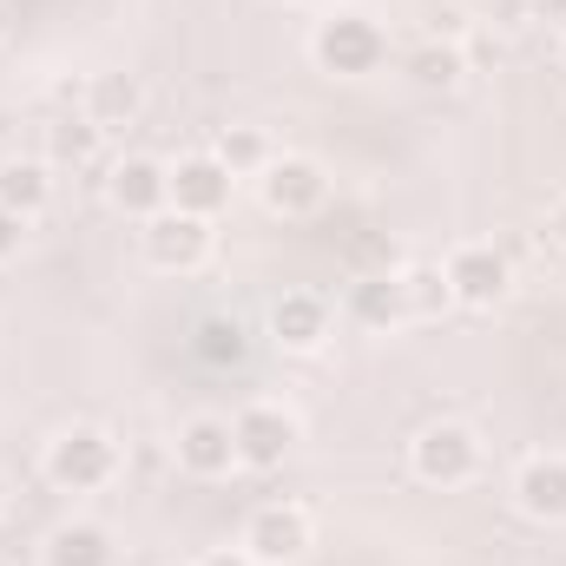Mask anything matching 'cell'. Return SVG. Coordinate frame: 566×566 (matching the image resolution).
Here are the masks:
<instances>
[{"mask_svg": "<svg viewBox=\"0 0 566 566\" xmlns=\"http://www.w3.org/2000/svg\"><path fill=\"white\" fill-rule=\"evenodd\" d=\"M310 53H316L323 73H336V80H363V73H376V66L389 60V33H382L369 13H329V20L316 27Z\"/></svg>", "mask_w": 566, "mask_h": 566, "instance_id": "1", "label": "cell"}, {"mask_svg": "<svg viewBox=\"0 0 566 566\" xmlns=\"http://www.w3.org/2000/svg\"><path fill=\"white\" fill-rule=\"evenodd\" d=\"M119 474V448L106 428H66L60 441H46V481L66 494H93Z\"/></svg>", "mask_w": 566, "mask_h": 566, "instance_id": "2", "label": "cell"}, {"mask_svg": "<svg viewBox=\"0 0 566 566\" xmlns=\"http://www.w3.org/2000/svg\"><path fill=\"white\" fill-rule=\"evenodd\" d=\"M409 468L428 488H468L474 468H481V441H474V428H461V422H428L409 441Z\"/></svg>", "mask_w": 566, "mask_h": 566, "instance_id": "3", "label": "cell"}, {"mask_svg": "<svg viewBox=\"0 0 566 566\" xmlns=\"http://www.w3.org/2000/svg\"><path fill=\"white\" fill-rule=\"evenodd\" d=\"M231 441H238V468L271 474V468L290 461V448H296V416L277 409V402H251V409L231 422Z\"/></svg>", "mask_w": 566, "mask_h": 566, "instance_id": "4", "label": "cell"}, {"mask_svg": "<svg viewBox=\"0 0 566 566\" xmlns=\"http://www.w3.org/2000/svg\"><path fill=\"white\" fill-rule=\"evenodd\" d=\"M145 258L158 271H198L211 258V218H191V211H158L145 218Z\"/></svg>", "mask_w": 566, "mask_h": 566, "instance_id": "5", "label": "cell"}, {"mask_svg": "<svg viewBox=\"0 0 566 566\" xmlns=\"http://www.w3.org/2000/svg\"><path fill=\"white\" fill-rule=\"evenodd\" d=\"M244 554H251L258 566H296L303 554H310V514L290 507V501L258 507L251 527H244Z\"/></svg>", "mask_w": 566, "mask_h": 566, "instance_id": "6", "label": "cell"}, {"mask_svg": "<svg viewBox=\"0 0 566 566\" xmlns=\"http://www.w3.org/2000/svg\"><path fill=\"white\" fill-rule=\"evenodd\" d=\"M448 290H454V303H468V310H494L501 296H507V258L494 251V244H461L448 264Z\"/></svg>", "mask_w": 566, "mask_h": 566, "instance_id": "7", "label": "cell"}, {"mask_svg": "<svg viewBox=\"0 0 566 566\" xmlns=\"http://www.w3.org/2000/svg\"><path fill=\"white\" fill-rule=\"evenodd\" d=\"M231 171L211 158V151H191L171 165V211H191V218H218L231 205Z\"/></svg>", "mask_w": 566, "mask_h": 566, "instance_id": "8", "label": "cell"}, {"mask_svg": "<svg viewBox=\"0 0 566 566\" xmlns=\"http://www.w3.org/2000/svg\"><path fill=\"white\" fill-rule=\"evenodd\" d=\"M323 198H329V178L316 158H271L264 165V205L277 218H310Z\"/></svg>", "mask_w": 566, "mask_h": 566, "instance_id": "9", "label": "cell"}, {"mask_svg": "<svg viewBox=\"0 0 566 566\" xmlns=\"http://www.w3.org/2000/svg\"><path fill=\"white\" fill-rule=\"evenodd\" d=\"M106 198L126 211V218H158L165 205H171V165H158V158H119L113 165V178H106Z\"/></svg>", "mask_w": 566, "mask_h": 566, "instance_id": "10", "label": "cell"}, {"mask_svg": "<svg viewBox=\"0 0 566 566\" xmlns=\"http://www.w3.org/2000/svg\"><path fill=\"white\" fill-rule=\"evenodd\" d=\"M178 468H185V474H198V481L231 474V468H238L231 422H218V416H191V422L178 428Z\"/></svg>", "mask_w": 566, "mask_h": 566, "instance_id": "11", "label": "cell"}, {"mask_svg": "<svg viewBox=\"0 0 566 566\" xmlns=\"http://www.w3.org/2000/svg\"><path fill=\"white\" fill-rule=\"evenodd\" d=\"M514 501L527 521H566V461L560 454H534L521 474H514Z\"/></svg>", "mask_w": 566, "mask_h": 566, "instance_id": "12", "label": "cell"}, {"mask_svg": "<svg viewBox=\"0 0 566 566\" xmlns=\"http://www.w3.org/2000/svg\"><path fill=\"white\" fill-rule=\"evenodd\" d=\"M271 336H277L283 349H323V336H329V303L310 296V290H283L277 303H271Z\"/></svg>", "mask_w": 566, "mask_h": 566, "instance_id": "13", "label": "cell"}, {"mask_svg": "<svg viewBox=\"0 0 566 566\" xmlns=\"http://www.w3.org/2000/svg\"><path fill=\"white\" fill-rule=\"evenodd\" d=\"M40 554H46V566H113V560H119L113 534H106V527H93V521H66V527H53Z\"/></svg>", "mask_w": 566, "mask_h": 566, "instance_id": "14", "label": "cell"}, {"mask_svg": "<svg viewBox=\"0 0 566 566\" xmlns=\"http://www.w3.org/2000/svg\"><path fill=\"white\" fill-rule=\"evenodd\" d=\"M349 316H356L363 329H396V323L409 316L402 277H389V271H376V277H356V283H349Z\"/></svg>", "mask_w": 566, "mask_h": 566, "instance_id": "15", "label": "cell"}, {"mask_svg": "<svg viewBox=\"0 0 566 566\" xmlns=\"http://www.w3.org/2000/svg\"><path fill=\"white\" fill-rule=\"evenodd\" d=\"M145 106L139 80L133 73H93V86H86V119L99 126V133H113V126H133Z\"/></svg>", "mask_w": 566, "mask_h": 566, "instance_id": "16", "label": "cell"}, {"mask_svg": "<svg viewBox=\"0 0 566 566\" xmlns=\"http://www.w3.org/2000/svg\"><path fill=\"white\" fill-rule=\"evenodd\" d=\"M46 198H53V165L46 158H0V205L7 211L33 218V211H46Z\"/></svg>", "mask_w": 566, "mask_h": 566, "instance_id": "17", "label": "cell"}, {"mask_svg": "<svg viewBox=\"0 0 566 566\" xmlns=\"http://www.w3.org/2000/svg\"><path fill=\"white\" fill-rule=\"evenodd\" d=\"M191 349H198V363L231 369V363H244V356H251V329H244L238 316H205V323L191 329Z\"/></svg>", "mask_w": 566, "mask_h": 566, "instance_id": "18", "label": "cell"}, {"mask_svg": "<svg viewBox=\"0 0 566 566\" xmlns=\"http://www.w3.org/2000/svg\"><path fill=\"white\" fill-rule=\"evenodd\" d=\"M409 80H416L422 93H454V86L468 80V53L448 46V40H428V46L409 53Z\"/></svg>", "mask_w": 566, "mask_h": 566, "instance_id": "19", "label": "cell"}, {"mask_svg": "<svg viewBox=\"0 0 566 566\" xmlns=\"http://www.w3.org/2000/svg\"><path fill=\"white\" fill-rule=\"evenodd\" d=\"M99 139H106V133H99L86 113H80V119L66 113V119H53V126H46V165H73V171H80V165H93V158H99Z\"/></svg>", "mask_w": 566, "mask_h": 566, "instance_id": "20", "label": "cell"}, {"mask_svg": "<svg viewBox=\"0 0 566 566\" xmlns=\"http://www.w3.org/2000/svg\"><path fill=\"white\" fill-rule=\"evenodd\" d=\"M211 158H218L231 178H251V171H264V165H271V145H264V133H258V126H224Z\"/></svg>", "mask_w": 566, "mask_h": 566, "instance_id": "21", "label": "cell"}, {"mask_svg": "<svg viewBox=\"0 0 566 566\" xmlns=\"http://www.w3.org/2000/svg\"><path fill=\"white\" fill-rule=\"evenodd\" d=\"M402 296H409V316H441V310L454 303L441 264H409V271H402Z\"/></svg>", "mask_w": 566, "mask_h": 566, "instance_id": "22", "label": "cell"}, {"mask_svg": "<svg viewBox=\"0 0 566 566\" xmlns=\"http://www.w3.org/2000/svg\"><path fill=\"white\" fill-rule=\"evenodd\" d=\"M20 244H27V218L0 205V264H7V258H20Z\"/></svg>", "mask_w": 566, "mask_h": 566, "instance_id": "23", "label": "cell"}, {"mask_svg": "<svg viewBox=\"0 0 566 566\" xmlns=\"http://www.w3.org/2000/svg\"><path fill=\"white\" fill-rule=\"evenodd\" d=\"M488 20L501 33H514V27H527V0H488Z\"/></svg>", "mask_w": 566, "mask_h": 566, "instance_id": "24", "label": "cell"}, {"mask_svg": "<svg viewBox=\"0 0 566 566\" xmlns=\"http://www.w3.org/2000/svg\"><path fill=\"white\" fill-rule=\"evenodd\" d=\"M198 566H258V560H251L244 547H211V554H205Z\"/></svg>", "mask_w": 566, "mask_h": 566, "instance_id": "25", "label": "cell"}, {"mask_svg": "<svg viewBox=\"0 0 566 566\" xmlns=\"http://www.w3.org/2000/svg\"><path fill=\"white\" fill-rule=\"evenodd\" d=\"M527 20H566V0H527Z\"/></svg>", "mask_w": 566, "mask_h": 566, "instance_id": "26", "label": "cell"}, {"mask_svg": "<svg viewBox=\"0 0 566 566\" xmlns=\"http://www.w3.org/2000/svg\"><path fill=\"white\" fill-rule=\"evenodd\" d=\"M547 238H554V244H560V251H566V198H560V205H554V218H547Z\"/></svg>", "mask_w": 566, "mask_h": 566, "instance_id": "27", "label": "cell"}, {"mask_svg": "<svg viewBox=\"0 0 566 566\" xmlns=\"http://www.w3.org/2000/svg\"><path fill=\"white\" fill-rule=\"evenodd\" d=\"M0 33H7V7H0Z\"/></svg>", "mask_w": 566, "mask_h": 566, "instance_id": "28", "label": "cell"}, {"mask_svg": "<svg viewBox=\"0 0 566 566\" xmlns=\"http://www.w3.org/2000/svg\"><path fill=\"white\" fill-rule=\"evenodd\" d=\"M0 507H7V481H0Z\"/></svg>", "mask_w": 566, "mask_h": 566, "instance_id": "29", "label": "cell"}, {"mask_svg": "<svg viewBox=\"0 0 566 566\" xmlns=\"http://www.w3.org/2000/svg\"><path fill=\"white\" fill-rule=\"evenodd\" d=\"M296 7H303V0H296Z\"/></svg>", "mask_w": 566, "mask_h": 566, "instance_id": "30", "label": "cell"}, {"mask_svg": "<svg viewBox=\"0 0 566 566\" xmlns=\"http://www.w3.org/2000/svg\"><path fill=\"white\" fill-rule=\"evenodd\" d=\"M0 566H7V560H0Z\"/></svg>", "mask_w": 566, "mask_h": 566, "instance_id": "31", "label": "cell"}]
</instances>
